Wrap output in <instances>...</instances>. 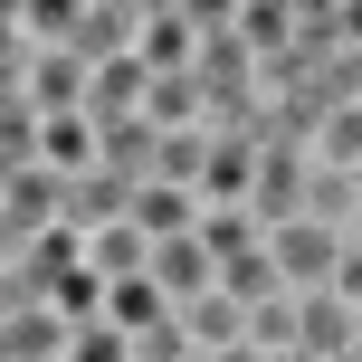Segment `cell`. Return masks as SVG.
Instances as JSON below:
<instances>
[{
	"mask_svg": "<svg viewBox=\"0 0 362 362\" xmlns=\"http://www.w3.org/2000/svg\"><path fill=\"white\" fill-rule=\"evenodd\" d=\"M67 229V181L57 172H0V248H29V238Z\"/></svg>",
	"mask_w": 362,
	"mask_h": 362,
	"instance_id": "obj_1",
	"label": "cell"
},
{
	"mask_svg": "<svg viewBox=\"0 0 362 362\" xmlns=\"http://www.w3.org/2000/svg\"><path fill=\"white\" fill-rule=\"evenodd\" d=\"M267 248H276L286 296H315V286H334V267H344L353 238H344V229H325V219H286V229H267Z\"/></svg>",
	"mask_w": 362,
	"mask_h": 362,
	"instance_id": "obj_2",
	"label": "cell"
},
{
	"mask_svg": "<svg viewBox=\"0 0 362 362\" xmlns=\"http://www.w3.org/2000/svg\"><path fill=\"white\" fill-rule=\"evenodd\" d=\"M67 48L86 57L95 76L124 67V57L144 48V0H76V38H67Z\"/></svg>",
	"mask_w": 362,
	"mask_h": 362,
	"instance_id": "obj_3",
	"label": "cell"
},
{
	"mask_svg": "<svg viewBox=\"0 0 362 362\" xmlns=\"http://www.w3.org/2000/svg\"><path fill=\"white\" fill-rule=\"evenodd\" d=\"M144 57L153 76H191L200 67V0H144Z\"/></svg>",
	"mask_w": 362,
	"mask_h": 362,
	"instance_id": "obj_4",
	"label": "cell"
},
{
	"mask_svg": "<svg viewBox=\"0 0 362 362\" xmlns=\"http://www.w3.org/2000/svg\"><path fill=\"white\" fill-rule=\"evenodd\" d=\"M362 344V315L344 305L334 286H315V296H296V353H315V362H344Z\"/></svg>",
	"mask_w": 362,
	"mask_h": 362,
	"instance_id": "obj_5",
	"label": "cell"
},
{
	"mask_svg": "<svg viewBox=\"0 0 362 362\" xmlns=\"http://www.w3.org/2000/svg\"><path fill=\"white\" fill-rule=\"evenodd\" d=\"M153 286L172 296V315L181 305H200V296H219V257H210V238H163V248H153Z\"/></svg>",
	"mask_w": 362,
	"mask_h": 362,
	"instance_id": "obj_6",
	"label": "cell"
},
{
	"mask_svg": "<svg viewBox=\"0 0 362 362\" xmlns=\"http://www.w3.org/2000/svg\"><path fill=\"white\" fill-rule=\"evenodd\" d=\"M76 334L86 325H67L57 305H19V315H0V362H67Z\"/></svg>",
	"mask_w": 362,
	"mask_h": 362,
	"instance_id": "obj_7",
	"label": "cell"
},
{
	"mask_svg": "<svg viewBox=\"0 0 362 362\" xmlns=\"http://www.w3.org/2000/svg\"><path fill=\"white\" fill-rule=\"evenodd\" d=\"M219 296H238L248 315L286 296V276H276V248H267V238H257V248H238V257H219Z\"/></svg>",
	"mask_w": 362,
	"mask_h": 362,
	"instance_id": "obj_8",
	"label": "cell"
},
{
	"mask_svg": "<svg viewBox=\"0 0 362 362\" xmlns=\"http://www.w3.org/2000/svg\"><path fill=\"white\" fill-rule=\"evenodd\" d=\"M181 334L200 344V362L238 353V344H248V305H238V296H200V305H181Z\"/></svg>",
	"mask_w": 362,
	"mask_h": 362,
	"instance_id": "obj_9",
	"label": "cell"
},
{
	"mask_svg": "<svg viewBox=\"0 0 362 362\" xmlns=\"http://www.w3.org/2000/svg\"><path fill=\"white\" fill-rule=\"evenodd\" d=\"M86 267L105 276V286H134V276H153V238L134 229V219H124V229H95L86 238Z\"/></svg>",
	"mask_w": 362,
	"mask_h": 362,
	"instance_id": "obj_10",
	"label": "cell"
},
{
	"mask_svg": "<svg viewBox=\"0 0 362 362\" xmlns=\"http://www.w3.org/2000/svg\"><path fill=\"white\" fill-rule=\"evenodd\" d=\"M315 163H325V172H362V105H334L325 115V134H315Z\"/></svg>",
	"mask_w": 362,
	"mask_h": 362,
	"instance_id": "obj_11",
	"label": "cell"
},
{
	"mask_svg": "<svg viewBox=\"0 0 362 362\" xmlns=\"http://www.w3.org/2000/svg\"><path fill=\"white\" fill-rule=\"evenodd\" d=\"M105 325H124V334H153V325H172V296L153 286V276H134V286H115Z\"/></svg>",
	"mask_w": 362,
	"mask_h": 362,
	"instance_id": "obj_12",
	"label": "cell"
},
{
	"mask_svg": "<svg viewBox=\"0 0 362 362\" xmlns=\"http://www.w3.org/2000/svg\"><path fill=\"white\" fill-rule=\"evenodd\" d=\"M67 362H134V334H124V325H86Z\"/></svg>",
	"mask_w": 362,
	"mask_h": 362,
	"instance_id": "obj_13",
	"label": "cell"
},
{
	"mask_svg": "<svg viewBox=\"0 0 362 362\" xmlns=\"http://www.w3.org/2000/svg\"><path fill=\"white\" fill-rule=\"evenodd\" d=\"M334 296H344V305L362 315V238H353V248H344V267H334Z\"/></svg>",
	"mask_w": 362,
	"mask_h": 362,
	"instance_id": "obj_14",
	"label": "cell"
},
{
	"mask_svg": "<svg viewBox=\"0 0 362 362\" xmlns=\"http://www.w3.org/2000/svg\"><path fill=\"white\" fill-rule=\"evenodd\" d=\"M267 362H315V353H267Z\"/></svg>",
	"mask_w": 362,
	"mask_h": 362,
	"instance_id": "obj_15",
	"label": "cell"
},
{
	"mask_svg": "<svg viewBox=\"0 0 362 362\" xmlns=\"http://www.w3.org/2000/svg\"><path fill=\"white\" fill-rule=\"evenodd\" d=\"M353 353H362V344H353Z\"/></svg>",
	"mask_w": 362,
	"mask_h": 362,
	"instance_id": "obj_16",
	"label": "cell"
}]
</instances>
